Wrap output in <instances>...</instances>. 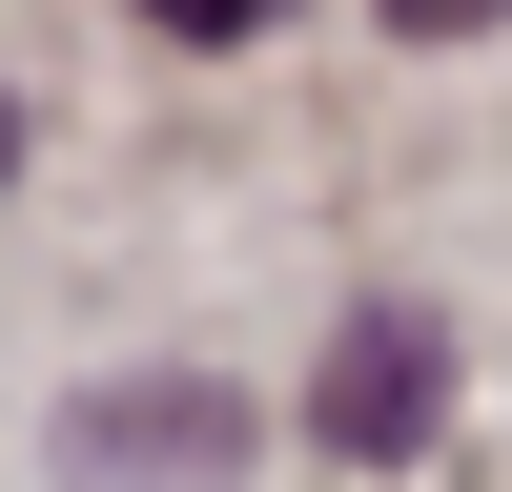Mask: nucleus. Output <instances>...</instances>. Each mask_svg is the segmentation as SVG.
<instances>
[{
    "mask_svg": "<svg viewBox=\"0 0 512 492\" xmlns=\"http://www.w3.org/2000/svg\"><path fill=\"white\" fill-rule=\"evenodd\" d=\"M267 451V410L226 369H144V390H62V472L82 492H226Z\"/></svg>",
    "mask_w": 512,
    "mask_h": 492,
    "instance_id": "nucleus-1",
    "label": "nucleus"
},
{
    "mask_svg": "<svg viewBox=\"0 0 512 492\" xmlns=\"http://www.w3.org/2000/svg\"><path fill=\"white\" fill-rule=\"evenodd\" d=\"M431 390H451V328H431V308H349L308 431H328V451H410V431H431Z\"/></svg>",
    "mask_w": 512,
    "mask_h": 492,
    "instance_id": "nucleus-2",
    "label": "nucleus"
},
{
    "mask_svg": "<svg viewBox=\"0 0 512 492\" xmlns=\"http://www.w3.org/2000/svg\"><path fill=\"white\" fill-rule=\"evenodd\" d=\"M144 21H164V41H246L267 0H144Z\"/></svg>",
    "mask_w": 512,
    "mask_h": 492,
    "instance_id": "nucleus-3",
    "label": "nucleus"
},
{
    "mask_svg": "<svg viewBox=\"0 0 512 492\" xmlns=\"http://www.w3.org/2000/svg\"><path fill=\"white\" fill-rule=\"evenodd\" d=\"M390 21H410V41H472V21H512V0H390Z\"/></svg>",
    "mask_w": 512,
    "mask_h": 492,
    "instance_id": "nucleus-4",
    "label": "nucleus"
},
{
    "mask_svg": "<svg viewBox=\"0 0 512 492\" xmlns=\"http://www.w3.org/2000/svg\"><path fill=\"white\" fill-rule=\"evenodd\" d=\"M0 164H21V103H0Z\"/></svg>",
    "mask_w": 512,
    "mask_h": 492,
    "instance_id": "nucleus-5",
    "label": "nucleus"
}]
</instances>
